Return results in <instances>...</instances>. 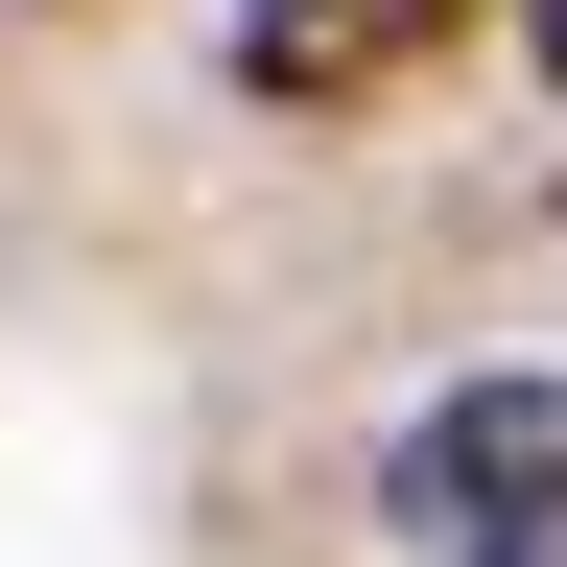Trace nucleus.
I'll list each match as a JSON object with an SVG mask.
<instances>
[{
  "label": "nucleus",
  "instance_id": "1",
  "mask_svg": "<svg viewBox=\"0 0 567 567\" xmlns=\"http://www.w3.org/2000/svg\"><path fill=\"white\" fill-rule=\"evenodd\" d=\"M402 520L450 567H567V379H450L402 425Z\"/></svg>",
  "mask_w": 567,
  "mask_h": 567
},
{
  "label": "nucleus",
  "instance_id": "2",
  "mask_svg": "<svg viewBox=\"0 0 567 567\" xmlns=\"http://www.w3.org/2000/svg\"><path fill=\"white\" fill-rule=\"evenodd\" d=\"M450 24H473V0H237V71L284 118H354V95H402Z\"/></svg>",
  "mask_w": 567,
  "mask_h": 567
},
{
  "label": "nucleus",
  "instance_id": "3",
  "mask_svg": "<svg viewBox=\"0 0 567 567\" xmlns=\"http://www.w3.org/2000/svg\"><path fill=\"white\" fill-rule=\"evenodd\" d=\"M544 48H567V0H544Z\"/></svg>",
  "mask_w": 567,
  "mask_h": 567
}]
</instances>
